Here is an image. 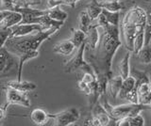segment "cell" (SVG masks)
I'll use <instances>...</instances> for the list:
<instances>
[{"mask_svg": "<svg viewBox=\"0 0 151 126\" xmlns=\"http://www.w3.org/2000/svg\"><path fill=\"white\" fill-rule=\"evenodd\" d=\"M75 48L76 47L70 40H64V41H61L60 43L54 45L53 52L58 55L69 56L74 52Z\"/></svg>", "mask_w": 151, "mask_h": 126, "instance_id": "obj_18", "label": "cell"}, {"mask_svg": "<svg viewBox=\"0 0 151 126\" xmlns=\"http://www.w3.org/2000/svg\"><path fill=\"white\" fill-rule=\"evenodd\" d=\"M136 56L140 60V62L144 64L151 63V45H144L139 50V52L136 54Z\"/></svg>", "mask_w": 151, "mask_h": 126, "instance_id": "obj_27", "label": "cell"}, {"mask_svg": "<svg viewBox=\"0 0 151 126\" xmlns=\"http://www.w3.org/2000/svg\"><path fill=\"white\" fill-rule=\"evenodd\" d=\"M122 82H123V78L120 75H116V76H111L110 79L108 80V85H107V90H109V93L112 98H117L118 93L122 86Z\"/></svg>", "mask_w": 151, "mask_h": 126, "instance_id": "obj_20", "label": "cell"}, {"mask_svg": "<svg viewBox=\"0 0 151 126\" xmlns=\"http://www.w3.org/2000/svg\"><path fill=\"white\" fill-rule=\"evenodd\" d=\"M6 113H7V108H5L4 105L0 106V121L6 118Z\"/></svg>", "mask_w": 151, "mask_h": 126, "instance_id": "obj_38", "label": "cell"}, {"mask_svg": "<svg viewBox=\"0 0 151 126\" xmlns=\"http://www.w3.org/2000/svg\"><path fill=\"white\" fill-rule=\"evenodd\" d=\"M30 120L36 125H45L50 120V114L42 108H35L30 113Z\"/></svg>", "mask_w": 151, "mask_h": 126, "instance_id": "obj_17", "label": "cell"}, {"mask_svg": "<svg viewBox=\"0 0 151 126\" xmlns=\"http://www.w3.org/2000/svg\"><path fill=\"white\" fill-rule=\"evenodd\" d=\"M137 103L144 105H149L151 103V88L149 82H143L137 87Z\"/></svg>", "mask_w": 151, "mask_h": 126, "instance_id": "obj_13", "label": "cell"}, {"mask_svg": "<svg viewBox=\"0 0 151 126\" xmlns=\"http://www.w3.org/2000/svg\"><path fill=\"white\" fill-rule=\"evenodd\" d=\"M59 30L60 27L52 26L45 30L35 31L26 36L9 37L5 43V47L9 53L16 56L29 50H39L40 45Z\"/></svg>", "mask_w": 151, "mask_h": 126, "instance_id": "obj_3", "label": "cell"}, {"mask_svg": "<svg viewBox=\"0 0 151 126\" xmlns=\"http://www.w3.org/2000/svg\"><path fill=\"white\" fill-rule=\"evenodd\" d=\"M85 37H86V34L82 30L71 28V38L69 40L72 41L76 48H78L84 43Z\"/></svg>", "mask_w": 151, "mask_h": 126, "instance_id": "obj_26", "label": "cell"}, {"mask_svg": "<svg viewBox=\"0 0 151 126\" xmlns=\"http://www.w3.org/2000/svg\"><path fill=\"white\" fill-rule=\"evenodd\" d=\"M85 41L78 48V52L75 57L70 59L67 63L63 66L65 73H73L77 70H82L84 72H93L90 63L86 62L84 59V52H85Z\"/></svg>", "mask_w": 151, "mask_h": 126, "instance_id": "obj_5", "label": "cell"}, {"mask_svg": "<svg viewBox=\"0 0 151 126\" xmlns=\"http://www.w3.org/2000/svg\"><path fill=\"white\" fill-rule=\"evenodd\" d=\"M79 118V111L75 107H70L57 114H50V119H53L54 125L57 126H68L75 123Z\"/></svg>", "mask_w": 151, "mask_h": 126, "instance_id": "obj_7", "label": "cell"}, {"mask_svg": "<svg viewBox=\"0 0 151 126\" xmlns=\"http://www.w3.org/2000/svg\"><path fill=\"white\" fill-rule=\"evenodd\" d=\"M41 3H42V0H25V4L27 7L39 6Z\"/></svg>", "mask_w": 151, "mask_h": 126, "instance_id": "obj_35", "label": "cell"}, {"mask_svg": "<svg viewBox=\"0 0 151 126\" xmlns=\"http://www.w3.org/2000/svg\"><path fill=\"white\" fill-rule=\"evenodd\" d=\"M144 2H147V3H151V0H144Z\"/></svg>", "mask_w": 151, "mask_h": 126, "instance_id": "obj_39", "label": "cell"}, {"mask_svg": "<svg viewBox=\"0 0 151 126\" xmlns=\"http://www.w3.org/2000/svg\"><path fill=\"white\" fill-rule=\"evenodd\" d=\"M148 44H149V45H151V38H150V40H149V43H148Z\"/></svg>", "mask_w": 151, "mask_h": 126, "instance_id": "obj_42", "label": "cell"}, {"mask_svg": "<svg viewBox=\"0 0 151 126\" xmlns=\"http://www.w3.org/2000/svg\"><path fill=\"white\" fill-rule=\"evenodd\" d=\"M114 125L118 126H143L145 125V120L140 114L127 117V118L116 120Z\"/></svg>", "mask_w": 151, "mask_h": 126, "instance_id": "obj_22", "label": "cell"}, {"mask_svg": "<svg viewBox=\"0 0 151 126\" xmlns=\"http://www.w3.org/2000/svg\"><path fill=\"white\" fill-rule=\"evenodd\" d=\"M102 14L105 17V19L109 25L118 26H119L120 21V11H109L107 10L102 9Z\"/></svg>", "mask_w": 151, "mask_h": 126, "instance_id": "obj_28", "label": "cell"}, {"mask_svg": "<svg viewBox=\"0 0 151 126\" xmlns=\"http://www.w3.org/2000/svg\"><path fill=\"white\" fill-rule=\"evenodd\" d=\"M14 67H17L18 69V64L15 61V58L12 57V54L9 53L5 46L1 47L0 48V78L9 75Z\"/></svg>", "mask_w": 151, "mask_h": 126, "instance_id": "obj_9", "label": "cell"}, {"mask_svg": "<svg viewBox=\"0 0 151 126\" xmlns=\"http://www.w3.org/2000/svg\"><path fill=\"white\" fill-rule=\"evenodd\" d=\"M5 95H6V104L4 105L5 108L8 109L9 105H18L23 107H29L31 105L29 98L27 97V93L14 90L12 88L5 86Z\"/></svg>", "mask_w": 151, "mask_h": 126, "instance_id": "obj_6", "label": "cell"}, {"mask_svg": "<svg viewBox=\"0 0 151 126\" xmlns=\"http://www.w3.org/2000/svg\"><path fill=\"white\" fill-rule=\"evenodd\" d=\"M56 6H60V0H47L46 3V9H51Z\"/></svg>", "mask_w": 151, "mask_h": 126, "instance_id": "obj_36", "label": "cell"}, {"mask_svg": "<svg viewBox=\"0 0 151 126\" xmlns=\"http://www.w3.org/2000/svg\"><path fill=\"white\" fill-rule=\"evenodd\" d=\"M100 8L109 11H120L125 8L124 3L120 0H96Z\"/></svg>", "mask_w": 151, "mask_h": 126, "instance_id": "obj_21", "label": "cell"}, {"mask_svg": "<svg viewBox=\"0 0 151 126\" xmlns=\"http://www.w3.org/2000/svg\"><path fill=\"white\" fill-rule=\"evenodd\" d=\"M46 14L48 17H50L51 19L60 21V22H64L68 17L67 12H65L61 10L60 6H56L51 9H46Z\"/></svg>", "mask_w": 151, "mask_h": 126, "instance_id": "obj_23", "label": "cell"}, {"mask_svg": "<svg viewBox=\"0 0 151 126\" xmlns=\"http://www.w3.org/2000/svg\"><path fill=\"white\" fill-rule=\"evenodd\" d=\"M102 105L104 108L106 109L111 121L114 123L116 120L140 114L142 111L146 109V107L148 106V105L138 104V103H137V104H134V103H127V104L113 106L107 100H104Z\"/></svg>", "mask_w": 151, "mask_h": 126, "instance_id": "obj_4", "label": "cell"}, {"mask_svg": "<svg viewBox=\"0 0 151 126\" xmlns=\"http://www.w3.org/2000/svg\"><path fill=\"white\" fill-rule=\"evenodd\" d=\"M117 98L121 100H127L129 103L137 104V87L135 86V79L131 75L123 79Z\"/></svg>", "mask_w": 151, "mask_h": 126, "instance_id": "obj_8", "label": "cell"}, {"mask_svg": "<svg viewBox=\"0 0 151 126\" xmlns=\"http://www.w3.org/2000/svg\"><path fill=\"white\" fill-rule=\"evenodd\" d=\"M78 87L79 88L80 91H82L85 95L87 96H91L92 95V90H91V87L87 84H85L84 82H82L81 80H79L78 82Z\"/></svg>", "mask_w": 151, "mask_h": 126, "instance_id": "obj_33", "label": "cell"}, {"mask_svg": "<svg viewBox=\"0 0 151 126\" xmlns=\"http://www.w3.org/2000/svg\"><path fill=\"white\" fill-rule=\"evenodd\" d=\"M120 1H121V2H123V3H124V1H125V0H120Z\"/></svg>", "mask_w": 151, "mask_h": 126, "instance_id": "obj_43", "label": "cell"}, {"mask_svg": "<svg viewBox=\"0 0 151 126\" xmlns=\"http://www.w3.org/2000/svg\"><path fill=\"white\" fill-rule=\"evenodd\" d=\"M148 107H149V109H150V111H151V103H150V104H149Z\"/></svg>", "mask_w": 151, "mask_h": 126, "instance_id": "obj_41", "label": "cell"}, {"mask_svg": "<svg viewBox=\"0 0 151 126\" xmlns=\"http://www.w3.org/2000/svg\"><path fill=\"white\" fill-rule=\"evenodd\" d=\"M39 56V50H29L27 52H24L20 54L17 57L19 58L18 61V69H17V80L21 81L22 80V72H23V67L25 62H27V60H30L37 58Z\"/></svg>", "mask_w": 151, "mask_h": 126, "instance_id": "obj_15", "label": "cell"}, {"mask_svg": "<svg viewBox=\"0 0 151 126\" xmlns=\"http://www.w3.org/2000/svg\"><path fill=\"white\" fill-rule=\"evenodd\" d=\"M89 17L91 18V20L93 21L96 20L98 17V15L100 14L102 11V8H100V6L97 4L96 0H93V1L89 4L87 6V10H86Z\"/></svg>", "mask_w": 151, "mask_h": 126, "instance_id": "obj_30", "label": "cell"}, {"mask_svg": "<svg viewBox=\"0 0 151 126\" xmlns=\"http://www.w3.org/2000/svg\"><path fill=\"white\" fill-rule=\"evenodd\" d=\"M101 28L103 31L99 36L97 45L94 49V56L90 58V65L106 74L110 79L112 76V58L118 48L122 45L120 31L119 26L112 25H107Z\"/></svg>", "mask_w": 151, "mask_h": 126, "instance_id": "obj_1", "label": "cell"}, {"mask_svg": "<svg viewBox=\"0 0 151 126\" xmlns=\"http://www.w3.org/2000/svg\"><path fill=\"white\" fill-rule=\"evenodd\" d=\"M144 9L145 13V45H147L151 38V3L144 2Z\"/></svg>", "mask_w": 151, "mask_h": 126, "instance_id": "obj_19", "label": "cell"}, {"mask_svg": "<svg viewBox=\"0 0 151 126\" xmlns=\"http://www.w3.org/2000/svg\"><path fill=\"white\" fill-rule=\"evenodd\" d=\"M1 2V10L14 11L18 7H22L21 3L18 0H0Z\"/></svg>", "mask_w": 151, "mask_h": 126, "instance_id": "obj_32", "label": "cell"}, {"mask_svg": "<svg viewBox=\"0 0 151 126\" xmlns=\"http://www.w3.org/2000/svg\"><path fill=\"white\" fill-rule=\"evenodd\" d=\"M91 108H92V114H93L92 117L99 121L100 126H106V125L111 124V120L110 118V116H109L106 109L104 108L103 105L98 101L91 107Z\"/></svg>", "mask_w": 151, "mask_h": 126, "instance_id": "obj_12", "label": "cell"}, {"mask_svg": "<svg viewBox=\"0 0 151 126\" xmlns=\"http://www.w3.org/2000/svg\"><path fill=\"white\" fill-rule=\"evenodd\" d=\"M11 11H8V10H0V24H1L5 18L9 14Z\"/></svg>", "mask_w": 151, "mask_h": 126, "instance_id": "obj_37", "label": "cell"}, {"mask_svg": "<svg viewBox=\"0 0 151 126\" xmlns=\"http://www.w3.org/2000/svg\"><path fill=\"white\" fill-rule=\"evenodd\" d=\"M91 24H92V20L89 17L87 11H83L80 12L78 15V29L82 30L83 32L86 33Z\"/></svg>", "mask_w": 151, "mask_h": 126, "instance_id": "obj_29", "label": "cell"}, {"mask_svg": "<svg viewBox=\"0 0 151 126\" xmlns=\"http://www.w3.org/2000/svg\"><path fill=\"white\" fill-rule=\"evenodd\" d=\"M12 36V28L0 25V48L4 47L8 39Z\"/></svg>", "mask_w": 151, "mask_h": 126, "instance_id": "obj_31", "label": "cell"}, {"mask_svg": "<svg viewBox=\"0 0 151 126\" xmlns=\"http://www.w3.org/2000/svg\"><path fill=\"white\" fill-rule=\"evenodd\" d=\"M145 13L140 6L129 8L121 21V43L129 52L136 55L145 45Z\"/></svg>", "mask_w": 151, "mask_h": 126, "instance_id": "obj_2", "label": "cell"}, {"mask_svg": "<svg viewBox=\"0 0 151 126\" xmlns=\"http://www.w3.org/2000/svg\"><path fill=\"white\" fill-rule=\"evenodd\" d=\"M149 86H150V88H151V76L149 77Z\"/></svg>", "mask_w": 151, "mask_h": 126, "instance_id": "obj_40", "label": "cell"}, {"mask_svg": "<svg viewBox=\"0 0 151 126\" xmlns=\"http://www.w3.org/2000/svg\"><path fill=\"white\" fill-rule=\"evenodd\" d=\"M14 11L22 14V20L20 24H39L41 16L46 14V10L41 11L32 7H18Z\"/></svg>", "mask_w": 151, "mask_h": 126, "instance_id": "obj_10", "label": "cell"}, {"mask_svg": "<svg viewBox=\"0 0 151 126\" xmlns=\"http://www.w3.org/2000/svg\"><path fill=\"white\" fill-rule=\"evenodd\" d=\"M7 87L9 88H12L14 90H17L19 91H22V92H30L33 91L34 90L37 88V85L35 83H32V82H27V81H18V80H12V81H9L6 83Z\"/></svg>", "mask_w": 151, "mask_h": 126, "instance_id": "obj_16", "label": "cell"}, {"mask_svg": "<svg viewBox=\"0 0 151 126\" xmlns=\"http://www.w3.org/2000/svg\"><path fill=\"white\" fill-rule=\"evenodd\" d=\"M44 30L39 24H18L12 27L11 37H21L31 34L35 31Z\"/></svg>", "mask_w": 151, "mask_h": 126, "instance_id": "obj_11", "label": "cell"}, {"mask_svg": "<svg viewBox=\"0 0 151 126\" xmlns=\"http://www.w3.org/2000/svg\"><path fill=\"white\" fill-rule=\"evenodd\" d=\"M130 54L131 52L127 51V54L125 55V57L122 58V60L119 62L118 65V70H119V74L122 76V78L124 79L129 75V58H130Z\"/></svg>", "mask_w": 151, "mask_h": 126, "instance_id": "obj_25", "label": "cell"}, {"mask_svg": "<svg viewBox=\"0 0 151 126\" xmlns=\"http://www.w3.org/2000/svg\"><path fill=\"white\" fill-rule=\"evenodd\" d=\"M85 34H86V37H85V46L88 47L90 50L94 51L98 43L99 36H100L98 33V26L92 23Z\"/></svg>", "mask_w": 151, "mask_h": 126, "instance_id": "obj_14", "label": "cell"}, {"mask_svg": "<svg viewBox=\"0 0 151 126\" xmlns=\"http://www.w3.org/2000/svg\"><path fill=\"white\" fill-rule=\"evenodd\" d=\"M78 1L79 0H60V5H65V6L75 8L76 4H77Z\"/></svg>", "mask_w": 151, "mask_h": 126, "instance_id": "obj_34", "label": "cell"}, {"mask_svg": "<svg viewBox=\"0 0 151 126\" xmlns=\"http://www.w3.org/2000/svg\"><path fill=\"white\" fill-rule=\"evenodd\" d=\"M21 20H22L21 13L16 11H12L11 12H9V14L5 18L0 25L3 26H6V27H11L12 28V26L20 24Z\"/></svg>", "mask_w": 151, "mask_h": 126, "instance_id": "obj_24", "label": "cell"}]
</instances>
